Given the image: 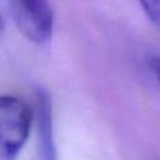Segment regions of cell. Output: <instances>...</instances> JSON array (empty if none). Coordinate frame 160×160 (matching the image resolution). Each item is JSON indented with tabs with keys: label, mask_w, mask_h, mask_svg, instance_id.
<instances>
[{
	"label": "cell",
	"mask_w": 160,
	"mask_h": 160,
	"mask_svg": "<svg viewBox=\"0 0 160 160\" xmlns=\"http://www.w3.org/2000/svg\"><path fill=\"white\" fill-rule=\"evenodd\" d=\"M35 119L38 132V160H56L52 100L45 88L37 90Z\"/></svg>",
	"instance_id": "3957f363"
},
{
	"label": "cell",
	"mask_w": 160,
	"mask_h": 160,
	"mask_svg": "<svg viewBox=\"0 0 160 160\" xmlns=\"http://www.w3.org/2000/svg\"><path fill=\"white\" fill-rule=\"evenodd\" d=\"M148 66H149L150 72L155 76L156 82H158V84L160 87V55L149 56V59H148Z\"/></svg>",
	"instance_id": "5b68a950"
},
{
	"label": "cell",
	"mask_w": 160,
	"mask_h": 160,
	"mask_svg": "<svg viewBox=\"0 0 160 160\" xmlns=\"http://www.w3.org/2000/svg\"><path fill=\"white\" fill-rule=\"evenodd\" d=\"M34 114L31 107L13 94L0 98V160H17L28 141Z\"/></svg>",
	"instance_id": "6da1fadb"
},
{
	"label": "cell",
	"mask_w": 160,
	"mask_h": 160,
	"mask_svg": "<svg viewBox=\"0 0 160 160\" xmlns=\"http://www.w3.org/2000/svg\"><path fill=\"white\" fill-rule=\"evenodd\" d=\"M149 21L160 31V0H138Z\"/></svg>",
	"instance_id": "277c9868"
},
{
	"label": "cell",
	"mask_w": 160,
	"mask_h": 160,
	"mask_svg": "<svg viewBox=\"0 0 160 160\" xmlns=\"http://www.w3.org/2000/svg\"><path fill=\"white\" fill-rule=\"evenodd\" d=\"M16 27L38 45H47L53 35V11L49 0H7Z\"/></svg>",
	"instance_id": "7a4b0ae2"
}]
</instances>
